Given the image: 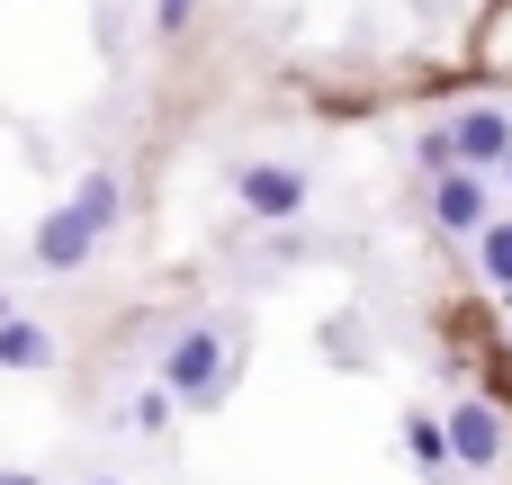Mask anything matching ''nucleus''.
I'll return each instance as SVG.
<instances>
[{
	"instance_id": "nucleus-1",
	"label": "nucleus",
	"mask_w": 512,
	"mask_h": 485,
	"mask_svg": "<svg viewBox=\"0 0 512 485\" xmlns=\"http://www.w3.org/2000/svg\"><path fill=\"white\" fill-rule=\"evenodd\" d=\"M234 369H243L234 333H225V324H198V333H180V342L162 351V396H180V405H216V396L234 387Z\"/></svg>"
},
{
	"instance_id": "nucleus-2",
	"label": "nucleus",
	"mask_w": 512,
	"mask_h": 485,
	"mask_svg": "<svg viewBox=\"0 0 512 485\" xmlns=\"http://www.w3.org/2000/svg\"><path fill=\"white\" fill-rule=\"evenodd\" d=\"M234 198H243V216L288 225V216L306 207V171H288V162H243V171H234Z\"/></svg>"
},
{
	"instance_id": "nucleus-3",
	"label": "nucleus",
	"mask_w": 512,
	"mask_h": 485,
	"mask_svg": "<svg viewBox=\"0 0 512 485\" xmlns=\"http://www.w3.org/2000/svg\"><path fill=\"white\" fill-rule=\"evenodd\" d=\"M441 153H450V162H504L512 153V117L504 108H459V117L441 126Z\"/></svg>"
},
{
	"instance_id": "nucleus-4",
	"label": "nucleus",
	"mask_w": 512,
	"mask_h": 485,
	"mask_svg": "<svg viewBox=\"0 0 512 485\" xmlns=\"http://www.w3.org/2000/svg\"><path fill=\"white\" fill-rule=\"evenodd\" d=\"M441 450H450L459 468H495V459H504V414H495V405H459V414L441 423Z\"/></svg>"
},
{
	"instance_id": "nucleus-5",
	"label": "nucleus",
	"mask_w": 512,
	"mask_h": 485,
	"mask_svg": "<svg viewBox=\"0 0 512 485\" xmlns=\"http://www.w3.org/2000/svg\"><path fill=\"white\" fill-rule=\"evenodd\" d=\"M90 252H99V225H90V216L54 207V216L36 225V270H81Z\"/></svg>"
},
{
	"instance_id": "nucleus-6",
	"label": "nucleus",
	"mask_w": 512,
	"mask_h": 485,
	"mask_svg": "<svg viewBox=\"0 0 512 485\" xmlns=\"http://www.w3.org/2000/svg\"><path fill=\"white\" fill-rule=\"evenodd\" d=\"M432 216H441L450 234H477V225H486V189H477V171H441V189H432Z\"/></svg>"
},
{
	"instance_id": "nucleus-7",
	"label": "nucleus",
	"mask_w": 512,
	"mask_h": 485,
	"mask_svg": "<svg viewBox=\"0 0 512 485\" xmlns=\"http://www.w3.org/2000/svg\"><path fill=\"white\" fill-rule=\"evenodd\" d=\"M45 360H54V333L27 315H0V369H45Z\"/></svg>"
},
{
	"instance_id": "nucleus-8",
	"label": "nucleus",
	"mask_w": 512,
	"mask_h": 485,
	"mask_svg": "<svg viewBox=\"0 0 512 485\" xmlns=\"http://www.w3.org/2000/svg\"><path fill=\"white\" fill-rule=\"evenodd\" d=\"M63 207H72V216H90V225L108 234V225H117V171H81V189H72Z\"/></svg>"
},
{
	"instance_id": "nucleus-9",
	"label": "nucleus",
	"mask_w": 512,
	"mask_h": 485,
	"mask_svg": "<svg viewBox=\"0 0 512 485\" xmlns=\"http://www.w3.org/2000/svg\"><path fill=\"white\" fill-rule=\"evenodd\" d=\"M405 450H414L423 468H450V450H441V423H432V414H414V423H405Z\"/></svg>"
},
{
	"instance_id": "nucleus-10",
	"label": "nucleus",
	"mask_w": 512,
	"mask_h": 485,
	"mask_svg": "<svg viewBox=\"0 0 512 485\" xmlns=\"http://www.w3.org/2000/svg\"><path fill=\"white\" fill-rule=\"evenodd\" d=\"M477 252H486V279L512 288V225H486V243H477Z\"/></svg>"
},
{
	"instance_id": "nucleus-11",
	"label": "nucleus",
	"mask_w": 512,
	"mask_h": 485,
	"mask_svg": "<svg viewBox=\"0 0 512 485\" xmlns=\"http://www.w3.org/2000/svg\"><path fill=\"white\" fill-rule=\"evenodd\" d=\"M162 414H171V396H162V387H144V396H135V432H162Z\"/></svg>"
},
{
	"instance_id": "nucleus-12",
	"label": "nucleus",
	"mask_w": 512,
	"mask_h": 485,
	"mask_svg": "<svg viewBox=\"0 0 512 485\" xmlns=\"http://www.w3.org/2000/svg\"><path fill=\"white\" fill-rule=\"evenodd\" d=\"M189 9H198V0H153V27L171 36V27H189Z\"/></svg>"
},
{
	"instance_id": "nucleus-13",
	"label": "nucleus",
	"mask_w": 512,
	"mask_h": 485,
	"mask_svg": "<svg viewBox=\"0 0 512 485\" xmlns=\"http://www.w3.org/2000/svg\"><path fill=\"white\" fill-rule=\"evenodd\" d=\"M0 485H45V477L36 468H0Z\"/></svg>"
},
{
	"instance_id": "nucleus-14",
	"label": "nucleus",
	"mask_w": 512,
	"mask_h": 485,
	"mask_svg": "<svg viewBox=\"0 0 512 485\" xmlns=\"http://www.w3.org/2000/svg\"><path fill=\"white\" fill-rule=\"evenodd\" d=\"M90 485H117V477H90Z\"/></svg>"
},
{
	"instance_id": "nucleus-15",
	"label": "nucleus",
	"mask_w": 512,
	"mask_h": 485,
	"mask_svg": "<svg viewBox=\"0 0 512 485\" xmlns=\"http://www.w3.org/2000/svg\"><path fill=\"white\" fill-rule=\"evenodd\" d=\"M504 171H512V153H504Z\"/></svg>"
},
{
	"instance_id": "nucleus-16",
	"label": "nucleus",
	"mask_w": 512,
	"mask_h": 485,
	"mask_svg": "<svg viewBox=\"0 0 512 485\" xmlns=\"http://www.w3.org/2000/svg\"><path fill=\"white\" fill-rule=\"evenodd\" d=\"M0 315H9V306H0Z\"/></svg>"
}]
</instances>
